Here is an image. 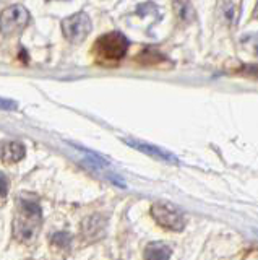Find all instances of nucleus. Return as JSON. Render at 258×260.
<instances>
[{"instance_id": "nucleus-1", "label": "nucleus", "mask_w": 258, "mask_h": 260, "mask_svg": "<svg viewBox=\"0 0 258 260\" xmlns=\"http://www.w3.org/2000/svg\"><path fill=\"white\" fill-rule=\"evenodd\" d=\"M41 226V207L34 200H18V208L13 219V236L21 242H29L36 238Z\"/></svg>"}, {"instance_id": "nucleus-2", "label": "nucleus", "mask_w": 258, "mask_h": 260, "mask_svg": "<svg viewBox=\"0 0 258 260\" xmlns=\"http://www.w3.org/2000/svg\"><path fill=\"white\" fill-rule=\"evenodd\" d=\"M128 51V39L122 32H107L96 41V52L106 60H120Z\"/></svg>"}, {"instance_id": "nucleus-3", "label": "nucleus", "mask_w": 258, "mask_h": 260, "mask_svg": "<svg viewBox=\"0 0 258 260\" xmlns=\"http://www.w3.org/2000/svg\"><path fill=\"white\" fill-rule=\"evenodd\" d=\"M151 216L155 218V221L164 228V230L171 231H182L185 228V216L182 211L171 205V203L156 202L151 207Z\"/></svg>"}, {"instance_id": "nucleus-4", "label": "nucleus", "mask_w": 258, "mask_h": 260, "mask_svg": "<svg viewBox=\"0 0 258 260\" xmlns=\"http://www.w3.org/2000/svg\"><path fill=\"white\" fill-rule=\"evenodd\" d=\"M29 21V13L23 5H12L0 15V32L4 36H13L20 32Z\"/></svg>"}, {"instance_id": "nucleus-5", "label": "nucleus", "mask_w": 258, "mask_h": 260, "mask_svg": "<svg viewBox=\"0 0 258 260\" xmlns=\"http://www.w3.org/2000/svg\"><path fill=\"white\" fill-rule=\"evenodd\" d=\"M62 31L63 36L71 43H82L88 36V32L91 31V21L85 13L71 15L68 18L62 20Z\"/></svg>"}, {"instance_id": "nucleus-6", "label": "nucleus", "mask_w": 258, "mask_h": 260, "mask_svg": "<svg viewBox=\"0 0 258 260\" xmlns=\"http://www.w3.org/2000/svg\"><path fill=\"white\" fill-rule=\"evenodd\" d=\"M104 231H106V219L101 215H93L90 218H86L82 224V236L86 242H93L102 238Z\"/></svg>"}, {"instance_id": "nucleus-7", "label": "nucleus", "mask_w": 258, "mask_h": 260, "mask_svg": "<svg viewBox=\"0 0 258 260\" xmlns=\"http://www.w3.org/2000/svg\"><path fill=\"white\" fill-rule=\"evenodd\" d=\"M124 142L127 145H130L132 148L146 153V154H150V156H153V158H158V159L166 161V162H174V165H177V162H179V159H177L172 153H169V151H166L163 148H159V146L144 143V142H136V140H132V138H124Z\"/></svg>"}, {"instance_id": "nucleus-8", "label": "nucleus", "mask_w": 258, "mask_h": 260, "mask_svg": "<svg viewBox=\"0 0 258 260\" xmlns=\"http://www.w3.org/2000/svg\"><path fill=\"white\" fill-rule=\"evenodd\" d=\"M172 250L164 242H151L144 247V260H169Z\"/></svg>"}, {"instance_id": "nucleus-9", "label": "nucleus", "mask_w": 258, "mask_h": 260, "mask_svg": "<svg viewBox=\"0 0 258 260\" xmlns=\"http://www.w3.org/2000/svg\"><path fill=\"white\" fill-rule=\"evenodd\" d=\"M25 156V146L18 142H9L2 148V159L5 162H18Z\"/></svg>"}, {"instance_id": "nucleus-10", "label": "nucleus", "mask_w": 258, "mask_h": 260, "mask_svg": "<svg viewBox=\"0 0 258 260\" xmlns=\"http://www.w3.org/2000/svg\"><path fill=\"white\" fill-rule=\"evenodd\" d=\"M70 242H71V236L67 231H60V233H55L52 236V244L57 246L60 249H67L70 247Z\"/></svg>"}, {"instance_id": "nucleus-11", "label": "nucleus", "mask_w": 258, "mask_h": 260, "mask_svg": "<svg viewBox=\"0 0 258 260\" xmlns=\"http://www.w3.org/2000/svg\"><path fill=\"white\" fill-rule=\"evenodd\" d=\"M240 73H242V75H245V77L258 78V65H247V67H242Z\"/></svg>"}, {"instance_id": "nucleus-12", "label": "nucleus", "mask_w": 258, "mask_h": 260, "mask_svg": "<svg viewBox=\"0 0 258 260\" xmlns=\"http://www.w3.org/2000/svg\"><path fill=\"white\" fill-rule=\"evenodd\" d=\"M9 187H10L9 179H7L5 174L0 173V197H5V195L9 193Z\"/></svg>"}, {"instance_id": "nucleus-13", "label": "nucleus", "mask_w": 258, "mask_h": 260, "mask_svg": "<svg viewBox=\"0 0 258 260\" xmlns=\"http://www.w3.org/2000/svg\"><path fill=\"white\" fill-rule=\"evenodd\" d=\"M18 108V104L12 101V100H5V98H0V109L4 111H15Z\"/></svg>"}, {"instance_id": "nucleus-14", "label": "nucleus", "mask_w": 258, "mask_h": 260, "mask_svg": "<svg viewBox=\"0 0 258 260\" xmlns=\"http://www.w3.org/2000/svg\"><path fill=\"white\" fill-rule=\"evenodd\" d=\"M245 41L250 44V47H252L253 54L258 55V32H253V35H248Z\"/></svg>"}, {"instance_id": "nucleus-15", "label": "nucleus", "mask_w": 258, "mask_h": 260, "mask_svg": "<svg viewBox=\"0 0 258 260\" xmlns=\"http://www.w3.org/2000/svg\"><path fill=\"white\" fill-rule=\"evenodd\" d=\"M183 8L179 12V15H180V18H183V20H190L192 16H193V13H192V7L189 5V4H180Z\"/></svg>"}, {"instance_id": "nucleus-16", "label": "nucleus", "mask_w": 258, "mask_h": 260, "mask_svg": "<svg viewBox=\"0 0 258 260\" xmlns=\"http://www.w3.org/2000/svg\"><path fill=\"white\" fill-rule=\"evenodd\" d=\"M253 18H258V4H256L255 10H253Z\"/></svg>"}]
</instances>
